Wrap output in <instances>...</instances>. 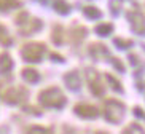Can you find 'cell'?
I'll use <instances>...</instances> for the list:
<instances>
[{"instance_id":"24","label":"cell","mask_w":145,"mask_h":134,"mask_svg":"<svg viewBox=\"0 0 145 134\" xmlns=\"http://www.w3.org/2000/svg\"><path fill=\"white\" fill-rule=\"evenodd\" d=\"M112 61H113V64H115V65H118V70H120V72H124V65L121 64V61L116 59V58H113Z\"/></svg>"},{"instance_id":"19","label":"cell","mask_w":145,"mask_h":134,"mask_svg":"<svg viewBox=\"0 0 145 134\" xmlns=\"http://www.w3.org/2000/svg\"><path fill=\"white\" fill-rule=\"evenodd\" d=\"M27 134H50V129L45 128V126H39V125H34L30 126Z\"/></svg>"},{"instance_id":"4","label":"cell","mask_w":145,"mask_h":134,"mask_svg":"<svg viewBox=\"0 0 145 134\" xmlns=\"http://www.w3.org/2000/svg\"><path fill=\"white\" fill-rule=\"evenodd\" d=\"M86 77H88V85L89 90L93 91L94 96H102L105 93V86H104V80L101 75L94 69H86Z\"/></svg>"},{"instance_id":"23","label":"cell","mask_w":145,"mask_h":134,"mask_svg":"<svg viewBox=\"0 0 145 134\" xmlns=\"http://www.w3.org/2000/svg\"><path fill=\"white\" fill-rule=\"evenodd\" d=\"M110 7H112V11H113V13H118V11H120V8H121V5H120L118 2H115V0H112Z\"/></svg>"},{"instance_id":"13","label":"cell","mask_w":145,"mask_h":134,"mask_svg":"<svg viewBox=\"0 0 145 134\" xmlns=\"http://www.w3.org/2000/svg\"><path fill=\"white\" fill-rule=\"evenodd\" d=\"M112 30H113V24H112V22H102V24H97V26L94 27V32L97 35H101V37L110 35Z\"/></svg>"},{"instance_id":"22","label":"cell","mask_w":145,"mask_h":134,"mask_svg":"<svg viewBox=\"0 0 145 134\" xmlns=\"http://www.w3.org/2000/svg\"><path fill=\"white\" fill-rule=\"evenodd\" d=\"M0 42L5 45H10L11 42H10V39L7 37V32H5V27H0Z\"/></svg>"},{"instance_id":"20","label":"cell","mask_w":145,"mask_h":134,"mask_svg":"<svg viewBox=\"0 0 145 134\" xmlns=\"http://www.w3.org/2000/svg\"><path fill=\"white\" fill-rule=\"evenodd\" d=\"M123 134H144V129H142L139 125L132 123V125H129L128 128L123 131Z\"/></svg>"},{"instance_id":"26","label":"cell","mask_w":145,"mask_h":134,"mask_svg":"<svg viewBox=\"0 0 145 134\" xmlns=\"http://www.w3.org/2000/svg\"><path fill=\"white\" fill-rule=\"evenodd\" d=\"M94 134H108V133H104V131H96Z\"/></svg>"},{"instance_id":"9","label":"cell","mask_w":145,"mask_h":134,"mask_svg":"<svg viewBox=\"0 0 145 134\" xmlns=\"http://www.w3.org/2000/svg\"><path fill=\"white\" fill-rule=\"evenodd\" d=\"M64 82H65V86H67L69 90L75 91V90L80 88V75H78L77 70H70L69 74H65Z\"/></svg>"},{"instance_id":"7","label":"cell","mask_w":145,"mask_h":134,"mask_svg":"<svg viewBox=\"0 0 145 134\" xmlns=\"http://www.w3.org/2000/svg\"><path fill=\"white\" fill-rule=\"evenodd\" d=\"M73 112L80 115L81 118H96L99 115V109L91 104H77Z\"/></svg>"},{"instance_id":"17","label":"cell","mask_w":145,"mask_h":134,"mask_svg":"<svg viewBox=\"0 0 145 134\" xmlns=\"http://www.w3.org/2000/svg\"><path fill=\"white\" fill-rule=\"evenodd\" d=\"M105 78H107V82L110 83V86L113 88L115 91H118V93H123V86H121V83H120L115 77H112L110 74H105Z\"/></svg>"},{"instance_id":"25","label":"cell","mask_w":145,"mask_h":134,"mask_svg":"<svg viewBox=\"0 0 145 134\" xmlns=\"http://www.w3.org/2000/svg\"><path fill=\"white\" fill-rule=\"evenodd\" d=\"M51 59H56V61H64L62 58L57 56V53H51Z\"/></svg>"},{"instance_id":"15","label":"cell","mask_w":145,"mask_h":134,"mask_svg":"<svg viewBox=\"0 0 145 134\" xmlns=\"http://www.w3.org/2000/svg\"><path fill=\"white\" fill-rule=\"evenodd\" d=\"M51 37H53V42H54L56 45H62V42H64V29H62V26H54V29H53L51 32Z\"/></svg>"},{"instance_id":"8","label":"cell","mask_w":145,"mask_h":134,"mask_svg":"<svg viewBox=\"0 0 145 134\" xmlns=\"http://www.w3.org/2000/svg\"><path fill=\"white\" fill-rule=\"evenodd\" d=\"M89 53L91 56L94 58L96 61H104V59H108V50H107V46L104 43H93L89 46Z\"/></svg>"},{"instance_id":"2","label":"cell","mask_w":145,"mask_h":134,"mask_svg":"<svg viewBox=\"0 0 145 134\" xmlns=\"http://www.w3.org/2000/svg\"><path fill=\"white\" fill-rule=\"evenodd\" d=\"M124 110H126L124 104L120 102V101H116V99H107L104 102V115H105V118L110 123H118V121H121V118L124 115Z\"/></svg>"},{"instance_id":"18","label":"cell","mask_w":145,"mask_h":134,"mask_svg":"<svg viewBox=\"0 0 145 134\" xmlns=\"http://www.w3.org/2000/svg\"><path fill=\"white\" fill-rule=\"evenodd\" d=\"M19 0H0V10H10L14 7H19Z\"/></svg>"},{"instance_id":"11","label":"cell","mask_w":145,"mask_h":134,"mask_svg":"<svg viewBox=\"0 0 145 134\" xmlns=\"http://www.w3.org/2000/svg\"><path fill=\"white\" fill-rule=\"evenodd\" d=\"M13 67V59L8 53H2L0 54V70L2 72H10Z\"/></svg>"},{"instance_id":"16","label":"cell","mask_w":145,"mask_h":134,"mask_svg":"<svg viewBox=\"0 0 145 134\" xmlns=\"http://www.w3.org/2000/svg\"><path fill=\"white\" fill-rule=\"evenodd\" d=\"M83 13H85L86 18H89V19H97V18L102 16L101 10L96 8V7H93V5H88V7H85V8H83Z\"/></svg>"},{"instance_id":"6","label":"cell","mask_w":145,"mask_h":134,"mask_svg":"<svg viewBox=\"0 0 145 134\" xmlns=\"http://www.w3.org/2000/svg\"><path fill=\"white\" fill-rule=\"evenodd\" d=\"M128 19L131 22L134 32L137 34H145V16L139 11H129L128 13Z\"/></svg>"},{"instance_id":"21","label":"cell","mask_w":145,"mask_h":134,"mask_svg":"<svg viewBox=\"0 0 145 134\" xmlns=\"http://www.w3.org/2000/svg\"><path fill=\"white\" fill-rule=\"evenodd\" d=\"M113 42H115V46L121 48V50H126L132 45V40H124V39H115Z\"/></svg>"},{"instance_id":"3","label":"cell","mask_w":145,"mask_h":134,"mask_svg":"<svg viewBox=\"0 0 145 134\" xmlns=\"http://www.w3.org/2000/svg\"><path fill=\"white\" fill-rule=\"evenodd\" d=\"M43 51H45V45L39 43V42H30V43H26L21 48V54L22 58L29 62H39L42 61Z\"/></svg>"},{"instance_id":"12","label":"cell","mask_w":145,"mask_h":134,"mask_svg":"<svg viewBox=\"0 0 145 134\" xmlns=\"http://www.w3.org/2000/svg\"><path fill=\"white\" fill-rule=\"evenodd\" d=\"M21 75L26 78L29 83H37L40 80V74L35 69H32V67H26V69L21 72Z\"/></svg>"},{"instance_id":"14","label":"cell","mask_w":145,"mask_h":134,"mask_svg":"<svg viewBox=\"0 0 145 134\" xmlns=\"http://www.w3.org/2000/svg\"><path fill=\"white\" fill-rule=\"evenodd\" d=\"M53 8L61 14H67L70 11V5L65 2V0H54L53 2Z\"/></svg>"},{"instance_id":"1","label":"cell","mask_w":145,"mask_h":134,"mask_svg":"<svg viewBox=\"0 0 145 134\" xmlns=\"http://www.w3.org/2000/svg\"><path fill=\"white\" fill-rule=\"evenodd\" d=\"M39 102L45 107H56L61 109L67 102V97L62 94V91L56 86H50L46 90H43L39 94Z\"/></svg>"},{"instance_id":"5","label":"cell","mask_w":145,"mask_h":134,"mask_svg":"<svg viewBox=\"0 0 145 134\" xmlns=\"http://www.w3.org/2000/svg\"><path fill=\"white\" fill-rule=\"evenodd\" d=\"M27 93L22 88H10L8 91H5L3 94V101L8 102V104H18V102H22L26 99Z\"/></svg>"},{"instance_id":"10","label":"cell","mask_w":145,"mask_h":134,"mask_svg":"<svg viewBox=\"0 0 145 134\" xmlns=\"http://www.w3.org/2000/svg\"><path fill=\"white\" fill-rule=\"evenodd\" d=\"M85 37H86V27H83V26L75 27V29L70 30V40L73 43H80Z\"/></svg>"}]
</instances>
